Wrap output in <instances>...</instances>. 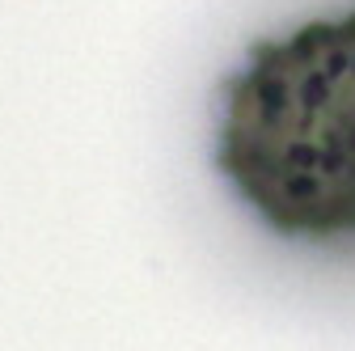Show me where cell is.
<instances>
[{
    "label": "cell",
    "mask_w": 355,
    "mask_h": 351,
    "mask_svg": "<svg viewBox=\"0 0 355 351\" xmlns=\"http://www.w3.org/2000/svg\"><path fill=\"white\" fill-rule=\"evenodd\" d=\"M211 169L271 237L355 250V5L237 55L211 102Z\"/></svg>",
    "instance_id": "6da1fadb"
}]
</instances>
